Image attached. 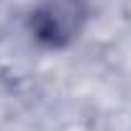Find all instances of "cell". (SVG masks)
I'll return each mask as SVG.
<instances>
[{
	"label": "cell",
	"instance_id": "6da1fadb",
	"mask_svg": "<svg viewBox=\"0 0 131 131\" xmlns=\"http://www.w3.org/2000/svg\"><path fill=\"white\" fill-rule=\"evenodd\" d=\"M80 18H82V10L77 0H51L36 13L34 26H36L39 39L49 44H64L77 31Z\"/></svg>",
	"mask_w": 131,
	"mask_h": 131
}]
</instances>
